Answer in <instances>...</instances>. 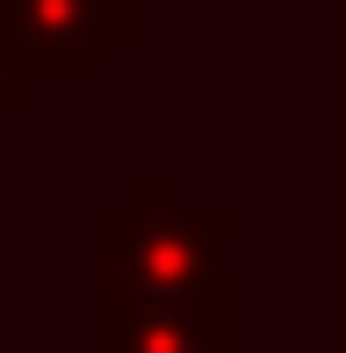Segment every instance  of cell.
Wrapping results in <instances>:
<instances>
[{
    "instance_id": "1",
    "label": "cell",
    "mask_w": 346,
    "mask_h": 353,
    "mask_svg": "<svg viewBox=\"0 0 346 353\" xmlns=\"http://www.w3.org/2000/svg\"><path fill=\"white\" fill-rule=\"evenodd\" d=\"M108 296L130 303H202L216 288L224 210H166V181H137L130 210H108Z\"/></svg>"
},
{
    "instance_id": "2",
    "label": "cell",
    "mask_w": 346,
    "mask_h": 353,
    "mask_svg": "<svg viewBox=\"0 0 346 353\" xmlns=\"http://www.w3.org/2000/svg\"><path fill=\"white\" fill-rule=\"evenodd\" d=\"M137 29V0H0V43L29 79L94 72Z\"/></svg>"
},
{
    "instance_id": "3",
    "label": "cell",
    "mask_w": 346,
    "mask_h": 353,
    "mask_svg": "<svg viewBox=\"0 0 346 353\" xmlns=\"http://www.w3.org/2000/svg\"><path fill=\"white\" fill-rule=\"evenodd\" d=\"M22 101H29V72L14 65V58H8V43H0V123H8Z\"/></svg>"
}]
</instances>
